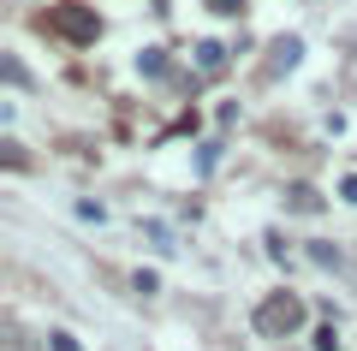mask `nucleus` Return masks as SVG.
<instances>
[{
  "label": "nucleus",
  "mask_w": 357,
  "mask_h": 351,
  "mask_svg": "<svg viewBox=\"0 0 357 351\" xmlns=\"http://www.w3.org/2000/svg\"><path fill=\"white\" fill-rule=\"evenodd\" d=\"M137 66H143V72H149V77H161V72H167V60H161V48H143V54H137Z\"/></svg>",
  "instance_id": "nucleus-6"
},
{
  "label": "nucleus",
  "mask_w": 357,
  "mask_h": 351,
  "mask_svg": "<svg viewBox=\"0 0 357 351\" xmlns=\"http://www.w3.org/2000/svg\"><path fill=\"white\" fill-rule=\"evenodd\" d=\"M316 351H340V334H333V322H328V327H316Z\"/></svg>",
  "instance_id": "nucleus-7"
},
{
  "label": "nucleus",
  "mask_w": 357,
  "mask_h": 351,
  "mask_svg": "<svg viewBox=\"0 0 357 351\" xmlns=\"http://www.w3.org/2000/svg\"><path fill=\"white\" fill-rule=\"evenodd\" d=\"M340 202H351V209H357V173H345V179H340Z\"/></svg>",
  "instance_id": "nucleus-10"
},
{
  "label": "nucleus",
  "mask_w": 357,
  "mask_h": 351,
  "mask_svg": "<svg viewBox=\"0 0 357 351\" xmlns=\"http://www.w3.org/2000/svg\"><path fill=\"white\" fill-rule=\"evenodd\" d=\"M48 30L66 36V42H96V36H102V18H96V6H54Z\"/></svg>",
  "instance_id": "nucleus-2"
},
{
  "label": "nucleus",
  "mask_w": 357,
  "mask_h": 351,
  "mask_svg": "<svg viewBox=\"0 0 357 351\" xmlns=\"http://www.w3.org/2000/svg\"><path fill=\"white\" fill-rule=\"evenodd\" d=\"M298 54H304V42H298V36H280V42H274V72H280V66L292 72V66H298Z\"/></svg>",
  "instance_id": "nucleus-4"
},
{
  "label": "nucleus",
  "mask_w": 357,
  "mask_h": 351,
  "mask_svg": "<svg viewBox=\"0 0 357 351\" xmlns=\"http://www.w3.org/2000/svg\"><path fill=\"white\" fill-rule=\"evenodd\" d=\"M208 13H220V18H238V13H244V0H208Z\"/></svg>",
  "instance_id": "nucleus-8"
},
{
  "label": "nucleus",
  "mask_w": 357,
  "mask_h": 351,
  "mask_svg": "<svg viewBox=\"0 0 357 351\" xmlns=\"http://www.w3.org/2000/svg\"><path fill=\"white\" fill-rule=\"evenodd\" d=\"M250 322H256L262 339H292L298 327H304V298H298V292H268Z\"/></svg>",
  "instance_id": "nucleus-1"
},
{
  "label": "nucleus",
  "mask_w": 357,
  "mask_h": 351,
  "mask_svg": "<svg viewBox=\"0 0 357 351\" xmlns=\"http://www.w3.org/2000/svg\"><path fill=\"white\" fill-rule=\"evenodd\" d=\"M197 66H203V72H220V66H227V48H220V42H203V48H197Z\"/></svg>",
  "instance_id": "nucleus-5"
},
{
  "label": "nucleus",
  "mask_w": 357,
  "mask_h": 351,
  "mask_svg": "<svg viewBox=\"0 0 357 351\" xmlns=\"http://www.w3.org/2000/svg\"><path fill=\"white\" fill-rule=\"evenodd\" d=\"M48 351H84V345H77L72 334H48Z\"/></svg>",
  "instance_id": "nucleus-9"
},
{
  "label": "nucleus",
  "mask_w": 357,
  "mask_h": 351,
  "mask_svg": "<svg viewBox=\"0 0 357 351\" xmlns=\"http://www.w3.org/2000/svg\"><path fill=\"white\" fill-rule=\"evenodd\" d=\"M286 209H292V214H316L321 209V191L316 185H292V191H286Z\"/></svg>",
  "instance_id": "nucleus-3"
}]
</instances>
